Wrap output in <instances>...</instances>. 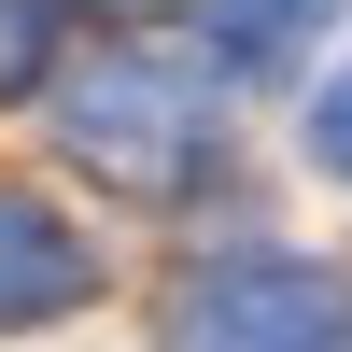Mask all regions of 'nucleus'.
<instances>
[{
	"label": "nucleus",
	"instance_id": "obj_1",
	"mask_svg": "<svg viewBox=\"0 0 352 352\" xmlns=\"http://www.w3.org/2000/svg\"><path fill=\"white\" fill-rule=\"evenodd\" d=\"M56 127H71V155L127 169V184H169V169H197L212 113H197V85L169 71V56H85V71L56 85Z\"/></svg>",
	"mask_w": 352,
	"mask_h": 352
},
{
	"label": "nucleus",
	"instance_id": "obj_2",
	"mask_svg": "<svg viewBox=\"0 0 352 352\" xmlns=\"http://www.w3.org/2000/svg\"><path fill=\"white\" fill-rule=\"evenodd\" d=\"M56 296H85V240L43 212V197L0 184V324H28V310H56Z\"/></svg>",
	"mask_w": 352,
	"mask_h": 352
},
{
	"label": "nucleus",
	"instance_id": "obj_3",
	"mask_svg": "<svg viewBox=\"0 0 352 352\" xmlns=\"http://www.w3.org/2000/svg\"><path fill=\"white\" fill-rule=\"evenodd\" d=\"M184 324H197V352H282V324H310V282L226 268V282H197V296H184Z\"/></svg>",
	"mask_w": 352,
	"mask_h": 352
},
{
	"label": "nucleus",
	"instance_id": "obj_4",
	"mask_svg": "<svg viewBox=\"0 0 352 352\" xmlns=\"http://www.w3.org/2000/svg\"><path fill=\"white\" fill-rule=\"evenodd\" d=\"M310 28H324V0H226V14H212V43L240 56V71H282Z\"/></svg>",
	"mask_w": 352,
	"mask_h": 352
},
{
	"label": "nucleus",
	"instance_id": "obj_5",
	"mask_svg": "<svg viewBox=\"0 0 352 352\" xmlns=\"http://www.w3.org/2000/svg\"><path fill=\"white\" fill-rule=\"evenodd\" d=\"M43 56H56V0H0V99L43 85Z\"/></svg>",
	"mask_w": 352,
	"mask_h": 352
},
{
	"label": "nucleus",
	"instance_id": "obj_6",
	"mask_svg": "<svg viewBox=\"0 0 352 352\" xmlns=\"http://www.w3.org/2000/svg\"><path fill=\"white\" fill-rule=\"evenodd\" d=\"M310 155H324V169H352V71L324 85V113H310Z\"/></svg>",
	"mask_w": 352,
	"mask_h": 352
}]
</instances>
